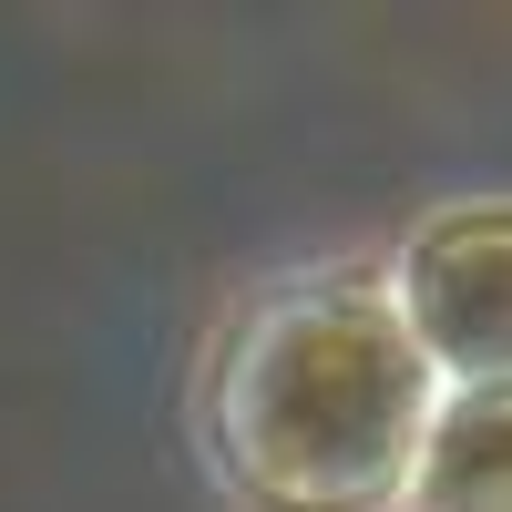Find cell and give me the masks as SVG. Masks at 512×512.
Listing matches in <instances>:
<instances>
[{
	"instance_id": "2",
	"label": "cell",
	"mask_w": 512,
	"mask_h": 512,
	"mask_svg": "<svg viewBox=\"0 0 512 512\" xmlns=\"http://www.w3.org/2000/svg\"><path fill=\"white\" fill-rule=\"evenodd\" d=\"M379 308L400 318V338L420 349V369L441 390L502 379V359H512V205L502 195L431 205L400 236L390 277H379Z\"/></svg>"
},
{
	"instance_id": "1",
	"label": "cell",
	"mask_w": 512,
	"mask_h": 512,
	"mask_svg": "<svg viewBox=\"0 0 512 512\" xmlns=\"http://www.w3.org/2000/svg\"><path fill=\"white\" fill-rule=\"evenodd\" d=\"M431 400L379 277H287L216 328L195 441L236 512H400Z\"/></svg>"
},
{
	"instance_id": "3",
	"label": "cell",
	"mask_w": 512,
	"mask_h": 512,
	"mask_svg": "<svg viewBox=\"0 0 512 512\" xmlns=\"http://www.w3.org/2000/svg\"><path fill=\"white\" fill-rule=\"evenodd\" d=\"M400 512H512V390L502 379L431 400Z\"/></svg>"
}]
</instances>
